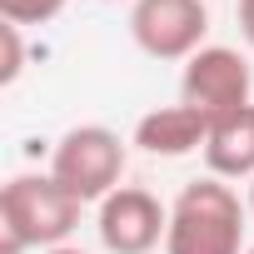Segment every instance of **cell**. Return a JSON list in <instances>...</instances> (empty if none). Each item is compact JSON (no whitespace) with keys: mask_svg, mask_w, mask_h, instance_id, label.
<instances>
[{"mask_svg":"<svg viewBox=\"0 0 254 254\" xmlns=\"http://www.w3.org/2000/svg\"><path fill=\"white\" fill-rule=\"evenodd\" d=\"M249 254H254V249H249Z\"/></svg>","mask_w":254,"mask_h":254,"instance_id":"obj_14","label":"cell"},{"mask_svg":"<svg viewBox=\"0 0 254 254\" xmlns=\"http://www.w3.org/2000/svg\"><path fill=\"white\" fill-rule=\"evenodd\" d=\"M180 105L199 110L209 125L244 110L249 105V65L239 50L229 45H204L199 55L185 60V80H180Z\"/></svg>","mask_w":254,"mask_h":254,"instance_id":"obj_4","label":"cell"},{"mask_svg":"<svg viewBox=\"0 0 254 254\" xmlns=\"http://www.w3.org/2000/svg\"><path fill=\"white\" fill-rule=\"evenodd\" d=\"M50 175L80 199H110L120 190V175H125V145L115 130L105 125H75V130L55 145L50 155Z\"/></svg>","mask_w":254,"mask_h":254,"instance_id":"obj_3","label":"cell"},{"mask_svg":"<svg viewBox=\"0 0 254 254\" xmlns=\"http://www.w3.org/2000/svg\"><path fill=\"white\" fill-rule=\"evenodd\" d=\"M244 249V204L224 180H194L170 204L165 254H239Z\"/></svg>","mask_w":254,"mask_h":254,"instance_id":"obj_2","label":"cell"},{"mask_svg":"<svg viewBox=\"0 0 254 254\" xmlns=\"http://www.w3.org/2000/svg\"><path fill=\"white\" fill-rule=\"evenodd\" d=\"M65 10V0H0L5 25H45Z\"/></svg>","mask_w":254,"mask_h":254,"instance_id":"obj_9","label":"cell"},{"mask_svg":"<svg viewBox=\"0 0 254 254\" xmlns=\"http://www.w3.org/2000/svg\"><path fill=\"white\" fill-rule=\"evenodd\" d=\"M209 140V120L190 105H165V110H150L140 125H135V145L150 150V155H190V150H204Z\"/></svg>","mask_w":254,"mask_h":254,"instance_id":"obj_8","label":"cell"},{"mask_svg":"<svg viewBox=\"0 0 254 254\" xmlns=\"http://www.w3.org/2000/svg\"><path fill=\"white\" fill-rule=\"evenodd\" d=\"M209 30L204 0H135L130 10V35L150 60H190L199 55Z\"/></svg>","mask_w":254,"mask_h":254,"instance_id":"obj_5","label":"cell"},{"mask_svg":"<svg viewBox=\"0 0 254 254\" xmlns=\"http://www.w3.org/2000/svg\"><path fill=\"white\" fill-rule=\"evenodd\" d=\"M239 35L254 45V0H239Z\"/></svg>","mask_w":254,"mask_h":254,"instance_id":"obj_11","label":"cell"},{"mask_svg":"<svg viewBox=\"0 0 254 254\" xmlns=\"http://www.w3.org/2000/svg\"><path fill=\"white\" fill-rule=\"evenodd\" d=\"M100 244L110 254H150L170 234V209L135 185H120L110 199H100Z\"/></svg>","mask_w":254,"mask_h":254,"instance_id":"obj_6","label":"cell"},{"mask_svg":"<svg viewBox=\"0 0 254 254\" xmlns=\"http://www.w3.org/2000/svg\"><path fill=\"white\" fill-rule=\"evenodd\" d=\"M0 45H5V60H0V85H15L20 80V60H25V50H20V25H0Z\"/></svg>","mask_w":254,"mask_h":254,"instance_id":"obj_10","label":"cell"},{"mask_svg":"<svg viewBox=\"0 0 254 254\" xmlns=\"http://www.w3.org/2000/svg\"><path fill=\"white\" fill-rule=\"evenodd\" d=\"M80 224V199L55 175H15L0 190V254L55 249Z\"/></svg>","mask_w":254,"mask_h":254,"instance_id":"obj_1","label":"cell"},{"mask_svg":"<svg viewBox=\"0 0 254 254\" xmlns=\"http://www.w3.org/2000/svg\"><path fill=\"white\" fill-rule=\"evenodd\" d=\"M45 254H85V249H70V244H55V249H45Z\"/></svg>","mask_w":254,"mask_h":254,"instance_id":"obj_12","label":"cell"},{"mask_svg":"<svg viewBox=\"0 0 254 254\" xmlns=\"http://www.w3.org/2000/svg\"><path fill=\"white\" fill-rule=\"evenodd\" d=\"M249 214H254V185H249Z\"/></svg>","mask_w":254,"mask_h":254,"instance_id":"obj_13","label":"cell"},{"mask_svg":"<svg viewBox=\"0 0 254 254\" xmlns=\"http://www.w3.org/2000/svg\"><path fill=\"white\" fill-rule=\"evenodd\" d=\"M204 165L214 180H254V105L209 125Z\"/></svg>","mask_w":254,"mask_h":254,"instance_id":"obj_7","label":"cell"}]
</instances>
